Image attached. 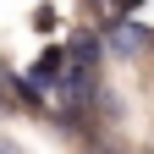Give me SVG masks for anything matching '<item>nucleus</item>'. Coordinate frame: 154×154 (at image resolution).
<instances>
[{
  "instance_id": "obj_1",
  "label": "nucleus",
  "mask_w": 154,
  "mask_h": 154,
  "mask_svg": "<svg viewBox=\"0 0 154 154\" xmlns=\"http://www.w3.org/2000/svg\"><path fill=\"white\" fill-rule=\"evenodd\" d=\"M66 72H72L66 44H44V50H38V61H33V72H28V83H33V88H61Z\"/></svg>"
},
{
  "instance_id": "obj_2",
  "label": "nucleus",
  "mask_w": 154,
  "mask_h": 154,
  "mask_svg": "<svg viewBox=\"0 0 154 154\" xmlns=\"http://www.w3.org/2000/svg\"><path fill=\"white\" fill-rule=\"evenodd\" d=\"M55 22H61L55 6H38V11H33V28H38V33H55Z\"/></svg>"
},
{
  "instance_id": "obj_3",
  "label": "nucleus",
  "mask_w": 154,
  "mask_h": 154,
  "mask_svg": "<svg viewBox=\"0 0 154 154\" xmlns=\"http://www.w3.org/2000/svg\"><path fill=\"white\" fill-rule=\"evenodd\" d=\"M138 6H143V0H121V6H116V11H121V17H127V11H138Z\"/></svg>"
},
{
  "instance_id": "obj_4",
  "label": "nucleus",
  "mask_w": 154,
  "mask_h": 154,
  "mask_svg": "<svg viewBox=\"0 0 154 154\" xmlns=\"http://www.w3.org/2000/svg\"><path fill=\"white\" fill-rule=\"evenodd\" d=\"M0 154H17V149H11V143H0Z\"/></svg>"
}]
</instances>
